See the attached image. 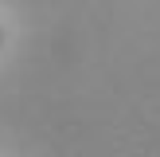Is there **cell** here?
<instances>
[{"mask_svg": "<svg viewBox=\"0 0 160 157\" xmlns=\"http://www.w3.org/2000/svg\"><path fill=\"white\" fill-rule=\"evenodd\" d=\"M0 39H4V35H0Z\"/></svg>", "mask_w": 160, "mask_h": 157, "instance_id": "6da1fadb", "label": "cell"}]
</instances>
